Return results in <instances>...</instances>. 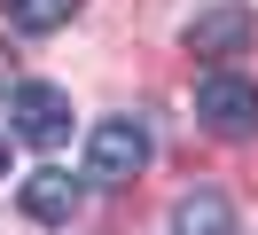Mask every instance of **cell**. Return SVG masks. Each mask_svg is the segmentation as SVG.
<instances>
[{"label": "cell", "mask_w": 258, "mask_h": 235, "mask_svg": "<svg viewBox=\"0 0 258 235\" xmlns=\"http://www.w3.org/2000/svg\"><path fill=\"white\" fill-rule=\"evenodd\" d=\"M141 165H149V125L141 118H102L86 133V180L125 188V180H141Z\"/></svg>", "instance_id": "6da1fadb"}, {"label": "cell", "mask_w": 258, "mask_h": 235, "mask_svg": "<svg viewBox=\"0 0 258 235\" xmlns=\"http://www.w3.org/2000/svg\"><path fill=\"white\" fill-rule=\"evenodd\" d=\"M8 118H16V141H32V149H63V141H71V94L47 86V78H24V86L8 94Z\"/></svg>", "instance_id": "7a4b0ae2"}, {"label": "cell", "mask_w": 258, "mask_h": 235, "mask_svg": "<svg viewBox=\"0 0 258 235\" xmlns=\"http://www.w3.org/2000/svg\"><path fill=\"white\" fill-rule=\"evenodd\" d=\"M196 118H204L219 141H242L258 125V86L235 78V71H204V78H196Z\"/></svg>", "instance_id": "3957f363"}, {"label": "cell", "mask_w": 258, "mask_h": 235, "mask_svg": "<svg viewBox=\"0 0 258 235\" xmlns=\"http://www.w3.org/2000/svg\"><path fill=\"white\" fill-rule=\"evenodd\" d=\"M24 212H32L39 227H63V219L79 212V180H71L63 165H39L32 180H24Z\"/></svg>", "instance_id": "277c9868"}, {"label": "cell", "mask_w": 258, "mask_h": 235, "mask_svg": "<svg viewBox=\"0 0 258 235\" xmlns=\"http://www.w3.org/2000/svg\"><path fill=\"white\" fill-rule=\"evenodd\" d=\"M242 39H250V8H211L188 24V55L219 63V55H242Z\"/></svg>", "instance_id": "5b68a950"}, {"label": "cell", "mask_w": 258, "mask_h": 235, "mask_svg": "<svg viewBox=\"0 0 258 235\" xmlns=\"http://www.w3.org/2000/svg\"><path fill=\"white\" fill-rule=\"evenodd\" d=\"M172 235H235V204L219 188H188L172 204Z\"/></svg>", "instance_id": "8992f818"}, {"label": "cell", "mask_w": 258, "mask_h": 235, "mask_svg": "<svg viewBox=\"0 0 258 235\" xmlns=\"http://www.w3.org/2000/svg\"><path fill=\"white\" fill-rule=\"evenodd\" d=\"M0 8H8L16 31H63L71 16H79V0H0Z\"/></svg>", "instance_id": "52a82bcc"}, {"label": "cell", "mask_w": 258, "mask_h": 235, "mask_svg": "<svg viewBox=\"0 0 258 235\" xmlns=\"http://www.w3.org/2000/svg\"><path fill=\"white\" fill-rule=\"evenodd\" d=\"M0 86H8V55H0Z\"/></svg>", "instance_id": "ba28073f"}, {"label": "cell", "mask_w": 258, "mask_h": 235, "mask_svg": "<svg viewBox=\"0 0 258 235\" xmlns=\"http://www.w3.org/2000/svg\"><path fill=\"white\" fill-rule=\"evenodd\" d=\"M0 172H8V141H0Z\"/></svg>", "instance_id": "9c48e42d"}]
</instances>
